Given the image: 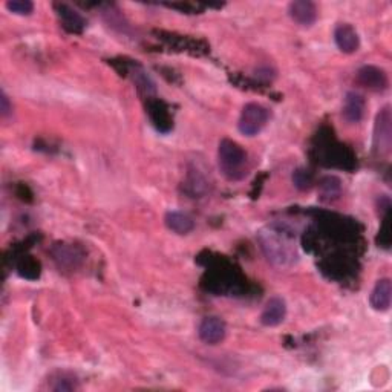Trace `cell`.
<instances>
[{
    "label": "cell",
    "instance_id": "cell-8",
    "mask_svg": "<svg viewBox=\"0 0 392 392\" xmlns=\"http://www.w3.org/2000/svg\"><path fill=\"white\" fill-rule=\"evenodd\" d=\"M288 14L294 22L302 26H311L317 20V8L308 0H297L288 6Z\"/></svg>",
    "mask_w": 392,
    "mask_h": 392
},
{
    "label": "cell",
    "instance_id": "cell-1",
    "mask_svg": "<svg viewBox=\"0 0 392 392\" xmlns=\"http://www.w3.org/2000/svg\"><path fill=\"white\" fill-rule=\"evenodd\" d=\"M259 242L265 256L277 267H290L297 261L296 244L285 228L270 226L259 232Z\"/></svg>",
    "mask_w": 392,
    "mask_h": 392
},
{
    "label": "cell",
    "instance_id": "cell-3",
    "mask_svg": "<svg viewBox=\"0 0 392 392\" xmlns=\"http://www.w3.org/2000/svg\"><path fill=\"white\" fill-rule=\"evenodd\" d=\"M268 118L270 114L267 108H264L259 103H248L245 104L241 112L237 129H239L242 135L255 137L265 128V124L268 123Z\"/></svg>",
    "mask_w": 392,
    "mask_h": 392
},
{
    "label": "cell",
    "instance_id": "cell-15",
    "mask_svg": "<svg viewBox=\"0 0 392 392\" xmlns=\"http://www.w3.org/2000/svg\"><path fill=\"white\" fill-rule=\"evenodd\" d=\"M377 242H379V247L389 248L391 247V224H389V208L384 212L382 227L379 232V237H377Z\"/></svg>",
    "mask_w": 392,
    "mask_h": 392
},
{
    "label": "cell",
    "instance_id": "cell-5",
    "mask_svg": "<svg viewBox=\"0 0 392 392\" xmlns=\"http://www.w3.org/2000/svg\"><path fill=\"white\" fill-rule=\"evenodd\" d=\"M357 81H359L363 88L377 90V92L388 88V75L384 74L383 69L371 65L359 69V72H357Z\"/></svg>",
    "mask_w": 392,
    "mask_h": 392
},
{
    "label": "cell",
    "instance_id": "cell-9",
    "mask_svg": "<svg viewBox=\"0 0 392 392\" xmlns=\"http://www.w3.org/2000/svg\"><path fill=\"white\" fill-rule=\"evenodd\" d=\"M286 316V304L282 297H271L267 304H265L262 314H261V324L264 326H277L281 325Z\"/></svg>",
    "mask_w": 392,
    "mask_h": 392
},
{
    "label": "cell",
    "instance_id": "cell-17",
    "mask_svg": "<svg viewBox=\"0 0 392 392\" xmlns=\"http://www.w3.org/2000/svg\"><path fill=\"white\" fill-rule=\"evenodd\" d=\"M293 181L300 190H306V188H310L313 184V175L305 169H297L293 175Z\"/></svg>",
    "mask_w": 392,
    "mask_h": 392
},
{
    "label": "cell",
    "instance_id": "cell-13",
    "mask_svg": "<svg viewBox=\"0 0 392 392\" xmlns=\"http://www.w3.org/2000/svg\"><path fill=\"white\" fill-rule=\"evenodd\" d=\"M164 222L167 228L172 230V232H175L177 235L190 233L195 227L193 219L183 212H169L166 215Z\"/></svg>",
    "mask_w": 392,
    "mask_h": 392
},
{
    "label": "cell",
    "instance_id": "cell-19",
    "mask_svg": "<svg viewBox=\"0 0 392 392\" xmlns=\"http://www.w3.org/2000/svg\"><path fill=\"white\" fill-rule=\"evenodd\" d=\"M11 112H12V106L10 104L8 97H6V94L2 90V95H0V115L6 118L11 114Z\"/></svg>",
    "mask_w": 392,
    "mask_h": 392
},
{
    "label": "cell",
    "instance_id": "cell-4",
    "mask_svg": "<svg viewBox=\"0 0 392 392\" xmlns=\"http://www.w3.org/2000/svg\"><path fill=\"white\" fill-rule=\"evenodd\" d=\"M392 144V115L391 108L384 106L375 117L374 124V150L379 155H386Z\"/></svg>",
    "mask_w": 392,
    "mask_h": 392
},
{
    "label": "cell",
    "instance_id": "cell-14",
    "mask_svg": "<svg viewBox=\"0 0 392 392\" xmlns=\"http://www.w3.org/2000/svg\"><path fill=\"white\" fill-rule=\"evenodd\" d=\"M342 190L340 179L335 177H325L320 183V198L324 201H333L337 199Z\"/></svg>",
    "mask_w": 392,
    "mask_h": 392
},
{
    "label": "cell",
    "instance_id": "cell-7",
    "mask_svg": "<svg viewBox=\"0 0 392 392\" xmlns=\"http://www.w3.org/2000/svg\"><path fill=\"white\" fill-rule=\"evenodd\" d=\"M334 40L335 45L345 54H353L360 46L359 34L349 23H340L334 30Z\"/></svg>",
    "mask_w": 392,
    "mask_h": 392
},
{
    "label": "cell",
    "instance_id": "cell-6",
    "mask_svg": "<svg viewBox=\"0 0 392 392\" xmlns=\"http://www.w3.org/2000/svg\"><path fill=\"white\" fill-rule=\"evenodd\" d=\"M226 324L219 317H206L201 322V325L198 328L199 339L207 343V345H216V343H221L226 337Z\"/></svg>",
    "mask_w": 392,
    "mask_h": 392
},
{
    "label": "cell",
    "instance_id": "cell-16",
    "mask_svg": "<svg viewBox=\"0 0 392 392\" xmlns=\"http://www.w3.org/2000/svg\"><path fill=\"white\" fill-rule=\"evenodd\" d=\"M6 8L17 16H30L34 11V5L30 0H11V2H6Z\"/></svg>",
    "mask_w": 392,
    "mask_h": 392
},
{
    "label": "cell",
    "instance_id": "cell-10",
    "mask_svg": "<svg viewBox=\"0 0 392 392\" xmlns=\"http://www.w3.org/2000/svg\"><path fill=\"white\" fill-rule=\"evenodd\" d=\"M391 297H392V285L389 279H380L377 281L373 291L369 296V304L375 311H388L391 306Z\"/></svg>",
    "mask_w": 392,
    "mask_h": 392
},
{
    "label": "cell",
    "instance_id": "cell-2",
    "mask_svg": "<svg viewBox=\"0 0 392 392\" xmlns=\"http://www.w3.org/2000/svg\"><path fill=\"white\" fill-rule=\"evenodd\" d=\"M219 170L228 181H241L248 175V157L233 139L224 138L218 147Z\"/></svg>",
    "mask_w": 392,
    "mask_h": 392
},
{
    "label": "cell",
    "instance_id": "cell-12",
    "mask_svg": "<svg viewBox=\"0 0 392 392\" xmlns=\"http://www.w3.org/2000/svg\"><path fill=\"white\" fill-rule=\"evenodd\" d=\"M55 10H57L63 26H65L69 32H81L83 28H85V19H83L79 12L74 11L71 6L65 3H57L55 5Z\"/></svg>",
    "mask_w": 392,
    "mask_h": 392
},
{
    "label": "cell",
    "instance_id": "cell-11",
    "mask_svg": "<svg viewBox=\"0 0 392 392\" xmlns=\"http://www.w3.org/2000/svg\"><path fill=\"white\" fill-rule=\"evenodd\" d=\"M365 114V98L357 92H348L343 103L342 115L349 124L359 123Z\"/></svg>",
    "mask_w": 392,
    "mask_h": 392
},
{
    "label": "cell",
    "instance_id": "cell-18",
    "mask_svg": "<svg viewBox=\"0 0 392 392\" xmlns=\"http://www.w3.org/2000/svg\"><path fill=\"white\" fill-rule=\"evenodd\" d=\"M55 382H57V384H54V386H52L54 391H74V389H77L75 377L68 375L65 373H61L59 375V379Z\"/></svg>",
    "mask_w": 392,
    "mask_h": 392
}]
</instances>
